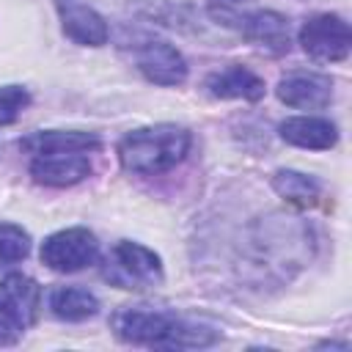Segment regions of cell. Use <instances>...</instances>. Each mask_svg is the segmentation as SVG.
<instances>
[{
	"instance_id": "cell-1",
	"label": "cell",
	"mask_w": 352,
	"mask_h": 352,
	"mask_svg": "<svg viewBox=\"0 0 352 352\" xmlns=\"http://www.w3.org/2000/svg\"><path fill=\"white\" fill-rule=\"evenodd\" d=\"M30 154V176L47 187H69L91 173V151L102 146L94 132L50 129L19 143Z\"/></svg>"
},
{
	"instance_id": "cell-2",
	"label": "cell",
	"mask_w": 352,
	"mask_h": 352,
	"mask_svg": "<svg viewBox=\"0 0 352 352\" xmlns=\"http://www.w3.org/2000/svg\"><path fill=\"white\" fill-rule=\"evenodd\" d=\"M113 333L126 344L160 346V349H195L212 346L220 333L201 322H190L170 311L146 305H124L113 314Z\"/></svg>"
},
{
	"instance_id": "cell-3",
	"label": "cell",
	"mask_w": 352,
	"mask_h": 352,
	"mask_svg": "<svg viewBox=\"0 0 352 352\" xmlns=\"http://www.w3.org/2000/svg\"><path fill=\"white\" fill-rule=\"evenodd\" d=\"M190 132L179 124H154L126 132L118 140L121 168L138 176H157L176 168L190 151Z\"/></svg>"
},
{
	"instance_id": "cell-4",
	"label": "cell",
	"mask_w": 352,
	"mask_h": 352,
	"mask_svg": "<svg viewBox=\"0 0 352 352\" xmlns=\"http://www.w3.org/2000/svg\"><path fill=\"white\" fill-rule=\"evenodd\" d=\"M41 286L22 275L11 272L0 280V344H14L38 316Z\"/></svg>"
},
{
	"instance_id": "cell-5",
	"label": "cell",
	"mask_w": 352,
	"mask_h": 352,
	"mask_svg": "<svg viewBox=\"0 0 352 352\" xmlns=\"http://www.w3.org/2000/svg\"><path fill=\"white\" fill-rule=\"evenodd\" d=\"M102 278L118 289H151L162 283V261L146 245L124 239L107 253Z\"/></svg>"
},
{
	"instance_id": "cell-6",
	"label": "cell",
	"mask_w": 352,
	"mask_h": 352,
	"mask_svg": "<svg viewBox=\"0 0 352 352\" xmlns=\"http://www.w3.org/2000/svg\"><path fill=\"white\" fill-rule=\"evenodd\" d=\"M96 258H99V242L82 226L55 231L41 245V264H47L55 272H77L91 267Z\"/></svg>"
},
{
	"instance_id": "cell-7",
	"label": "cell",
	"mask_w": 352,
	"mask_h": 352,
	"mask_svg": "<svg viewBox=\"0 0 352 352\" xmlns=\"http://www.w3.org/2000/svg\"><path fill=\"white\" fill-rule=\"evenodd\" d=\"M300 44L314 60L336 63L349 55L352 33H349V25L338 14H316L302 22Z\"/></svg>"
},
{
	"instance_id": "cell-8",
	"label": "cell",
	"mask_w": 352,
	"mask_h": 352,
	"mask_svg": "<svg viewBox=\"0 0 352 352\" xmlns=\"http://www.w3.org/2000/svg\"><path fill=\"white\" fill-rule=\"evenodd\" d=\"M278 99L300 110H322L333 99V80L319 72H289L278 82Z\"/></svg>"
},
{
	"instance_id": "cell-9",
	"label": "cell",
	"mask_w": 352,
	"mask_h": 352,
	"mask_svg": "<svg viewBox=\"0 0 352 352\" xmlns=\"http://www.w3.org/2000/svg\"><path fill=\"white\" fill-rule=\"evenodd\" d=\"M135 60H138V69L143 72V77L148 82H157V85H182L187 80V60L168 41H146L138 50Z\"/></svg>"
},
{
	"instance_id": "cell-10",
	"label": "cell",
	"mask_w": 352,
	"mask_h": 352,
	"mask_svg": "<svg viewBox=\"0 0 352 352\" xmlns=\"http://www.w3.org/2000/svg\"><path fill=\"white\" fill-rule=\"evenodd\" d=\"M63 33L82 47H102L107 41V22L85 0H55Z\"/></svg>"
},
{
	"instance_id": "cell-11",
	"label": "cell",
	"mask_w": 352,
	"mask_h": 352,
	"mask_svg": "<svg viewBox=\"0 0 352 352\" xmlns=\"http://www.w3.org/2000/svg\"><path fill=\"white\" fill-rule=\"evenodd\" d=\"M239 22V33L261 47L270 55H286L292 47V36H289V22L283 14L278 11H253L245 16H236Z\"/></svg>"
},
{
	"instance_id": "cell-12",
	"label": "cell",
	"mask_w": 352,
	"mask_h": 352,
	"mask_svg": "<svg viewBox=\"0 0 352 352\" xmlns=\"http://www.w3.org/2000/svg\"><path fill=\"white\" fill-rule=\"evenodd\" d=\"M278 132H280V138L286 143L300 146V148H314V151L333 148L336 140H338L336 124L327 121V118H316V116H294V118H286V121H280Z\"/></svg>"
},
{
	"instance_id": "cell-13",
	"label": "cell",
	"mask_w": 352,
	"mask_h": 352,
	"mask_svg": "<svg viewBox=\"0 0 352 352\" xmlns=\"http://www.w3.org/2000/svg\"><path fill=\"white\" fill-rule=\"evenodd\" d=\"M206 91L217 99H245V102H258L267 91L264 80L245 69V66H228L223 72H214L206 77Z\"/></svg>"
},
{
	"instance_id": "cell-14",
	"label": "cell",
	"mask_w": 352,
	"mask_h": 352,
	"mask_svg": "<svg viewBox=\"0 0 352 352\" xmlns=\"http://www.w3.org/2000/svg\"><path fill=\"white\" fill-rule=\"evenodd\" d=\"M50 311L63 322H85L99 314V300L82 286H55L50 292Z\"/></svg>"
},
{
	"instance_id": "cell-15",
	"label": "cell",
	"mask_w": 352,
	"mask_h": 352,
	"mask_svg": "<svg viewBox=\"0 0 352 352\" xmlns=\"http://www.w3.org/2000/svg\"><path fill=\"white\" fill-rule=\"evenodd\" d=\"M272 187L280 198H286L294 206H314L319 201V182L300 173V170H275L272 176Z\"/></svg>"
},
{
	"instance_id": "cell-16",
	"label": "cell",
	"mask_w": 352,
	"mask_h": 352,
	"mask_svg": "<svg viewBox=\"0 0 352 352\" xmlns=\"http://www.w3.org/2000/svg\"><path fill=\"white\" fill-rule=\"evenodd\" d=\"M30 253V234L16 223H0V267H11Z\"/></svg>"
},
{
	"instance_id": "cell-17",
	"label": "cell",
	"mask_w": 352,
	"mask_h": 352,
	"mask_svg": "<svg viewBox=\"0 0 352 352\" xmlns=\"http://www.w3.org/2000/svg\"><path fill=\"white\" fill-rule=\"evenodd\" d=\"M30 96L22 85H6L0 88V126L19 118V113L28 107Z\"/></svg>"
}]
</instances>
